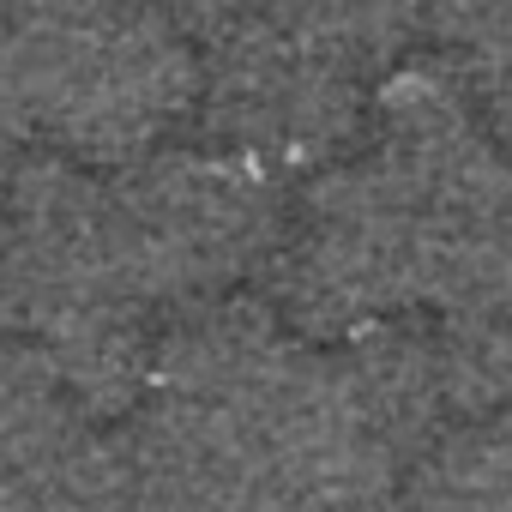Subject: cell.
<instances>
[{
	"label": "cell",
	"instance_id": "cell-3",
	"mask_svg": "<svg viewBox=\"0 0 512 512\" xmlns=\"http://www.w3.org/2000/svg\"><path fill=\"white\" fill-rule=\"evenodd\" d=\"M115 223L145 302H205L272 260L284 235L272 169L223 145H157L115 181Z\"/></svg>",
	"mask_w": 512,
	"mask_h": 512
},
{
	"label": "cell",
	"instance_id": "cell-2",
	"mask_svg": "<svg viewBox=\"0 0 512 512\" xmlns=\"http://www.w3.org/2000/svg\"><path fill=\"white\" fill-rule=\"evenodd\" d=\"M428 302V223L410 187L368 151L326 163L302 217L272 247V308L296 332L350 338Z\"/></svg>",
	"mask_w": 512,
	"mask_h": 512
},
{
	"label": "cell",
	"instance_id": "cell-1",
	"mask_svg": "<svg viewBox=\"0 0 512 512\" xmlns=\"http://www.w3.org/2000/svg\"><path fill=\"white\" fill-rule=\"evenodd\" d=\"M199 61L211 145L260 169H326L368 121V79L344 67L290 0H163Z\"/></svg>",
	"mask_w": 512,
	"mask_h": 512
},
{
	"label": "cell",
	"instance_id": "cell-6",
	"mask_svg": "<svg viewBox=\"0 0 512 512\" xmlns=\"http://www.w3.org/2000/svg\"><path fill=\"white\" fill-rule=\"evenodd\" d=\"M91 0H0V97L31 121V97Z\"/></svg>",
	"mask_w": 512,
	"mask_h": 512
},
{
	"label": "cell",
	"instance_id": "cell-4",
	"mask_svg": "<svg viewBox=\"0 0 512 512\" xmlns=\"http://www.w3.org/2000/svg\"><path fill=\"white\" fill-rule=\"evenodd\" d=\"M199 109V61L163 0H91L31 121L91 169H127Z\"/></svg>",
	"mask_w": 512,
	"mask_h": 512
},
{
	"label": "cell",
	"instance_id": "cell-5",
	"mask_svg": "<svg viewBox=\"0 0 512 512\" xmlns=\"http://www.w3.org/2000/svg\"><path fill=\"white\" fill-rule=\"evenodd\" d=\"M290 7L368 85L404 61L416 31H428V0H290Z\"/></svg>",
	"mask_w": 512,
	"mask_h": 512
},
{
	"label": "cell",
	"instance_id": "cell-7",
	"mask_svg": "<svg viewBox=\"0 0 512 512\" xmlns=\"http://www.w3.org/2000/svg\"><path fill=\"white\" fill-rule=\"evenodd\" d=\"M19 127H25V115L7 103V97H0V199H7V187H13V151H19Z\"/></svg>",
	"mask_w": 512,
	"mask_h": 512
}]
</instances>
